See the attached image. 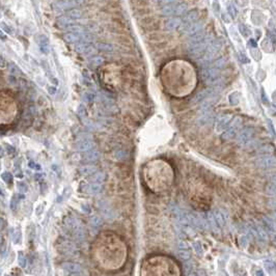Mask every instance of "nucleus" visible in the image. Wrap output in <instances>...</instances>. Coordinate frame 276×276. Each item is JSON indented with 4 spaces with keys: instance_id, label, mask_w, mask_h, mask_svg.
<instances>
[{
    "instance_id": "obj_33",
    "label": "nucleus",
    "mask_w": 276,
    "mask_h": 276,
    "mask_svg": "<svg viewBox=\"0 0 276 276\" xmlns=\"http://www.w3.org/2000/svg\"><path fill=\"white\" fill-rule=\"evenodd\" d=\"M6 66H8V63H6V60L4 59V57H3L1 54H0V69H4Z\"/></svg>"
},
{
    "instance_id": "obj_32",
    "label": "nucleus",
    "mask_w": 276,
    "mask_h": 276,
    "mask_svg": "<svg viewBox=\"0 0 276 276\" xmlns=\"http://www.w3.org/2000/svg\"><path fill=\"white\" fill-rule=\"evenodd\" d=\"M191 266H192V263L189 262V261H186V263H185V271H186V273H190L191 272Z\"/></svg>"
},
{
    "instance_id": "obj_43",
    "label": "nucleus",
    "mask_w": 276,
    "mask_h": 276,
    "mask_svg": "<svg viewBox=\"0 0 276 276\" xmlns=\"http://www.w3.org/2000/svg\"><path fill=\"white\" fill-rule=\"evenodd\" d=\"M226 276H228V275H226Z\"/></svg>"
},
{
    "instance_id": "obj_28",
    "label": "nucleus",
    "mask_w": 276,
    "mask_h": 276,
    "mask_svg": "<svg viewBox=\"0 0 276 276\" xmlns=\"http://www.w3.org/2000/svg\"><path fill=\"white\" fill-rule=\"evenodd\" d=\"M95 98H96V96L93 95V93H83V96H82V101L84 103H90V102H93V100H95Z\"/></svg>"
},
{
    "instance_id": "obj_8",
    "label": "nucleus",
    "mask_w": 276,
    "mask_h": 276,
    "mask_svg": "<svg viewBox=\"0 0 276 276\" xmlns=\"http://www.w3.org/2000/svg\"><path fill=\"white\" fill-rule=\"evenodd\" d=\"M82 160L86 163H93V162L98 161V159L100 157V154L98 151L96 150H92L85 153H82Z\"/></svg>"
},
{
    "instance_id": "obj_13",
    "label": "nucleus",
    "mask_w": 276,
    "mask_h": 276,
    "mask_svg": "<svg viewBox=\"0 0 276 276\" xmlns=\"http://www.w3.org/2000/svg\"><path fill=\"white\" fill-rule=\"evenodd\" d=\"M104 63V58L102 56H92L88 59V64L92 69H97Z\"/></svg>"
},
{
    "instance_id": "obj_27",
    "label": "nucleus",
    "mask_w": 276,
    "mask_h": 276,
    "mask_svg": "<svg viewBox=\"0 0 276 276\" xmlns=\"http://www.w3.org/2000/svg\"><path fill=\"white\" fill-rule=\"evenodd\" d=\"M1 178L3 182H5L6 184H12L13 183V174L8 171H4L1 173Z\"/></svg>"
},
{
    "instance_id": "obj_23",
    "label": "nucleus",
    "mask_w": 276,
    "mask_h": 276,
    "mask_svg": "<svg viewBox=\"0 0 276 276\" xmlns=\"http://www.w3.org/2000/svg\"><path fill=\"white\" fill-rule=\"evenodd\" d=\"M17 188L19 190V192L21 194H25L28 191V185L23 181H19L17 183Z\"/></svg>"
},
{
    "instance_id": "obj_26",
    "label": "nucleus",
    "mask_w": 276,
    "mask_h": 276,
    "mask_svg": "<svg viewBox=\"0 0 276 276\" xmlns=\"http://www.w3.org/2000/svg\"><path fill=\"white\" fill-rule=\"evenodd\" d=\"M21 238H22V233H21V229L17 228V230H15L14 235H13V242L15 243V244H19V243L21 242Z\"/></svg>"
},
{
    "instance_id": "obj_30",
    "label": "nucleus",
    "mask_w": 276,
    "mask_h": 276,
    "mask_svg": "<svg viewBox=\"0 0 276 276\" xmlns=\"http://www.w3.org/2000/svg\"><path fill=\"white\" fill-rule=\"evenodd\" d=\"M5 148H6V152H8V156H13L16 153V148L14 147H12L11 144H5Z\"/></svg>"
},
{
    "instance_id": "obj_36",
    "label": "nucleus",
    "mask_w": 276,
    "mask_h": 276,
    "mask_svg": "<svg viewBox=\"0 0 276 276\" xmlns=\"http://www.w3.org/2000/svg\"><path fill=\"white\" fill-rule=\"evenodd\" d=\"M48 93H49L50 95H55V93H56V87L49 86L48 87Z\"/></svg>"
},
{
    "instance_id": "obj_38",
    "label": "nucleus",
    "mask_w": 276,
    "mask_h": 276,
    "mask_svg": "<svg viewBox=\"0 0 276 276\" xmlns=\"http://www.w3.org/2000/svg\"><path fill=\"white\" fill-rule=\"evenodd\" d=\"M4 156V148H2V145H0V158H2Z\"/></svg>"
},
{
    "instance_id": "obj_4",
    "label": "nucleus",
    "mask_w": 276,
    "mask_h": 276,
    "mask_svg": "<svg viewBox=\"0 0 276 276\" xmlns=\"http://www.w3.org/2000/svg\"><path fill=\"white\" fill-rule=\"evenodd\" d=\"M64 271L68 272V274H87V272L82 268V266L77 263L66 262L60 266Z\"/></svg>"
},
{
    "instance_id": "obj_25",
    "label": "nucleus",
    "mask_w": 276,
    "mask_h": 276,
    "mask_svg": "<svg viewBox=\"0 0 276 276\" xmlns=\"http://www.w3.org/2000/svg\"><path fill=\"white\" fill-rule=\"evenodd\" d=\"M97 48H98L100 51H104V52H112L113 51L111 45L106 44V43H99L98 45H97Z\"/></svg>"
},
{
    "instance_id": "obj_29",
    "label": "nucleus",
    "mask_w": 276,
    "mask_h": 276,
    "mask_svg": "<svg viewBox=\"0 0 276 276\" xmlns=\"http://www.w3.org/2000/svg\"><path fill=\"white\" fill-rule=\"evenodd\" d=\"M28 166L29 168H31V169H33L35 171H40L42 169V166L38 163H37V162L34 161H29L28 162Z\"/></svg>"
},
{
    "instance_id": "obj_15",
    "label": "nucleus",
    "mask_w": 276,
    "mask_h": 276,
    "mask_svg": "<svg viewBox=\"0 0 276 276\" xmlns=\"http://www.w3.org/2000/svg\"><path fill=\"white\" fill-rule=\"evenodd\" d=\"M74 237H75V239L77 240L78 242H83L85 241L86 239V232L84 230V228L82 226L78 227L77 229L74 230Z\"/></svg>"
},
{
    "instance_id": "obj_9",
    "label": "nucleus",
    "mask_w": 276,
    "mask_h": 276,
    "mask_svg": "<svg viewBox=\"0 0 276 276\" xmlns=\"http://www.w3.org/2000/svg\"><path fill=\"white\" fill-rule=\"evenodd\" d=\"M56 24L59 28L61 29H64V28H70L71 26L74 25L75 23H74L73 20H71V19H69L68 17H66V16H60L59 18H57L56 20Z\"/></svg>"
},
{
    "instance_id": "obj_34",
    "label": "nucleus",
    "mask_w": 276,
    "mask_h": 276,
    "mask_svg": "<svg viewBox=\"0 0 276 276\" xmlns=\"http://www.w3.org/2000/svg\"><path fill=\"white\" fill-rule=\"evenodd\" d=\"M5 226H6V221L3 218H1V217H0V232L4 229Z\"/></svg>"
},
{
    "instance_id": "obj_2",
    "label": "nucleus",
    "mask_w": 276,
    "mask_h": 276,
    "mask_svg": "<svg viewBox=\"0 0 276 276\" xmlns=\"http://www.w3.org/2000/svg\"><path fill=\"white\" fill-rule=\"evenodd\" d=\"M142 178L148 189L154 193H164L176 182V170L166 159L157 158L148 161L142 168Z\"/></svg>"
},
{
    "instance_id": "obj_21",
    "label": "nucleus",
    "mask_w": 276,
    "mask_h": 276,
    "mask_svg": "<svg viewBox=\"0 0 276 276\" xmlns=\"http://www.w3.org/2000/svg\"><path fill=\"white\" fill-rule=\"evenodd\" d=\"M178 258L183 259V261H189L190 258V252L188 249H180L178 252Z\"/></svg>"
},
{
    "instance_id": "obj_10",
    "label": "nucleus",
    "mask_w": 276,
    "mask_h": 276,
    "mask_svg": "<svg viewBox=\"0 0 276 276\" xmlns=\"http://www.w3.org/2000/svg\"><path fill=\"white\" fill-rule=\"evenodd\" d=\"M105 174H104L103 173H101V171H98V173H93L92 176L89 177L88 181H89V184H99V185H102V183L104 181H105Z\"/></svg>"
},
{
    "instance_id": "obj_3",
    "label": "nucleus",
    "mask_w": 276,
    "mask_h": 276,
    "mask_svg": "<svg viewBox=\"0 0 276 276\" xmlns=\"http://www.w3.org/2000/svg\"><path fill=\"white\" fill-rule=\"evenodd\" d=\"M144 276H180V269L171 258L156 256L145 263Z\"/></svg>"
},
{
    "instance_id": "obj_42",
    "label": "nucleus",
    "mask_w": 276,
    "mask_h": 276,
    "mask_svg": "<svg viewBox=\"0 0 276 276\" xmlns=\"http://www.w3.org/2000/svg\"><path fill=\"white\" fill-rule=\"evenodd\" d=\"M0 195L4 196V193H3V191H2V188H0Z\"/></svg>"
},
{
    "instance_id": "obj_19",
    "label": "nucleus",
    "mask_w": 276,
    "mask_h": 276,
    "mask_svg": "<svg viewBox=\"0 0 276 276\" xmlns=\"http://www.w3.org/2000/svg\"><path fill=\"white\" fill-rule=\"evenodd\" d=\"M90 225H92V227H93V228L98 229L103 225V219L99 216H93L92 217V219H90Z\"/></svg>"
},
{
    "instance_id": "obj_24",
    "label": "nucleus",
    "mask_w": 276,
    "mask_h": 276,
    "mask_svg": "<svg viewBox=\"0 0 276 276\" xmlns=\"http://www.w3.org/2000/svg\"><path fill=\"white\" fill-rule=\"evenodd\" d=\"M8 70H9V73L11 74H14V75H16V74H19V75H22V71L20 70V68H19L17 64L14 63H11L8 66Z\"/></svg>"
},
{
    "instance_id": "obj_41",
    "label": "nucleus",
    "mask_w": 276,
    "mask_h": 276,
    "mask_svg": "<svg viewBox=\"0 0 276 276\" xmlns=\"http://www.w3.org/2000/svg\"><path fill=\"white\" fill-rule=\"evenodd\" d=\"M255 274H256L255 276H264V272H263L262 270H258Z\"/></svg>"
},
{
    "instance_id": "obj_1",
    "label": "nucleus",
    "mask_w": 276,
    "mask_h": 276,
    "mask_svg": "<svg viewBox=\"0 0 276 276\" xmlns=\"http://www.w3.org/2000/svg\"><path fill=\"white\" fill-rule=\"evenodd\" d=\"M159 76L165 93L173 99L187 98L198 85L195 66L184 58H173L164 63Z\"/></svg>"
},
{
    "instance_id": "obj_17",
    "label": "nucleus",
    "mask_w": 276,
    "mask_h": 276,
    "mask_svg": "<svg viewBox=\"0 0 276 276\" xmlns=\"http://www.w3.org/2000/svg\"><path fill=\"white\" fill-rule=\"evenodd\" d=\"M265 269L268 272V274L272 276L276 275V264L272 261H267L265 262Z\"/></svg>"
},
{
    "instance_id": "obj_44",
    "label": "nucleus",
    "mask_w": 276,
    "mask_h": 276,
    "mask_svg": "<svg viewBox=\"0 0 276 276\" xmlns=\"http://www.w3.org/2000/svg\"></svg>"
},
{
    "instance_id": "obj_39",
    "label": "nucleus",
    "mask_w": 276,
    "mask_h": 276,
    "mask_svg": "<svg viewBox=\"0 0 276 276\" xmlns=\"http://www.w3.org/2000/svg\"><path fill=\"white\" fill-rule=\"evenodd\" d=\"M3 242H4V241H3V237H2V235H1V233H0V249H1V248H2Z\"/></svg>"
},
{
    "instance_id": "obj_6",
    "label": "nucleus",
    "mask_w": 276,
    "mask_h": 276,
    "mask_svg": "<svg viewBox=\"0 0 276 276\" xmlns=\"http://www.w3.org/2000/svg\"><path fill=\"white\" fill-rule=\"evenodd\" d=\"M76 51L80 54L87 55V56H92L93 54H95L96 49L93 48V45H90V44L79 43L76 46Z\"/></svg>"
},
{
    "instance_id": "obj_5",
    "label": "nucleus",
    "mask_w": 276,
    "mask_h": 276,
    "mask_svg": "<svg viewBox=\"0 0 276 276\" xmlns=\"http://www.w3.org/2000/svg\"><path fill=\"white\" fill-rule=\"evenodd\" d=\"M95 147H96L95 142H93L90 138L79 139V140L77 141V143H76V148L78 151L82 152V153L92 151V150H93V148H95Z\"/></svg>"
},
{
    "instance_id": "obj_37",
    "label": "nucleus",
    "mask_w": 276,
    "mask_h": 276,
    "mask_svg": "<svg viewBox=\"0 0 276 276\" xmlns=\"http://www.w3.org/2000/svg\"><path fill=\"white\" fill-rule=\"evenodd\" d=\"M0 40H2V41L6 40V34L1 30V29H0Z\"/></svg>"
},
{
    "instance_id": "obj_14",
    "label": "nucleus",
    "mask_w": 276,
    "mask_h": 276,
    "mask_svg": "<svg viewBox=\"0 0 276 276\" xmlns=\"http://www.w3.org/2000/svg\"><path fill=\"white\" fill-rule=\"evenodd\" d=\"M81 35L82 34H77L74 32H68L64 34V40L68 43H80L81 42Z\"/></svg>"
},
{
    "instance_id": "obj_11",
    "label": "nucleus",
    "mask_w": 276,
    "mask_h": 276,
    "mask_svg": "<svg viewBox=\"0 0 276 276\" xmlns=\"http://www.w3.org/2000/svg\"><path fill=\"white\" fill-rule=\"evenodd\" d=\"M54 4H57L58 9L59 11H63V9H72L74 8V5L76 4L75 1H70V0H63V1H57Z\"/></svg>"
},
{
    "instance_id": "obj_7",
    "label": "nucleus",
    "mask_w": 276,
    "mask_h": 276,
    "mask_svg": "<svg viewBox=\"0 0 276 276\" xmlns=\"http://www.w3.org/2000/svg\"><path fill=\"white\" fill-rule=\"evenodd\" d=\"M61 252L64 253L67 255H77L78 254V249L76 248V246L71 243L69 241H64L60 246Z\"/></svg>"
},
{
    "instance_id": "obj_20",
    "label": "nucleus",
    "mask_w": 276,
    "mask_h": 276,
    "mask_svg": "<svg viewBox=\"0 0 276 276\" xmlns=\"http://www.w3.org/2000/svg\"><path fill=\"white\" fill-rule=\"evenodd\" d=\"M79 171L81 174H92L96 173V167L90 166V165H84V166L79 168Z\"/></svg>"
},
{
    "instance_id": "obj_12",
    "label": "nucleus",
    "mask_w": 276,
    "mask_h": 276,
    "mask_svg": "<svg viewBox=\"0 0 276 276\" xmlns=\"http://www.w3.org/2000/svg\"><path fill=\"white\" fill-rule=\"evenodd\" d=\"M64 16L74 21V20H77V19H80L81 17H82V11H80V9H78V8H72V9L67 11Z\"/></svg>"
},
{
    "instance_id": "obj_18",
    "label": "nucleus",
    "mask_w": 276,
    "mask_h": 276,
    "mask_svg": "<svg viewBox=\"0 0 276 276\" xmlns=\"http://www.w3.org/2000/svg\"><path fill=\"white\" fill-rule=\"evenodd\" d=\"M87 193L90 194H98L102 191V185L99 184H88L87 185Z\"/></svg>"
},
{
    "instance_id": "obj_31",
    "label": "nucleus",
    "mask_w": 276,
    "mask_h": 276,
    "mask_svg": "<svg viewBox=\"0 0 276 276\" xmlns=\"http://www.w3.org/2000/svg\"><path fill=\"white\" fill-rule=\"evenodd\" d=\"M81 210H82L85 214H89L90 212H92V209H90V207L88 206V204H85V203H83L82 206H81Z\"/></svg>"
},
{
    "instance_id": "obj_40",
    "label": "nucleus",
    "mask_w": 276,
    "mask_h": 276,
    "mask_svg": "<svg viewBox=\"0 0 276 276\" xmlns=\"http://www.w3.org/2000/svg\"><path fill=\"white\" fill-rule=\"evenodd\" d=\"M187 276H198V274H197L196 272H193V271H191L190 273H188V274H187Z\"/></svg>"
},
{
    "instance_id": "obj_16",
    "label": "nucleus",
    "mask_w": 276,
    "mask_h": 276,
    "mask_svg": "<svg viewBox=\"0 0 276 276\" xmlns=\"http://www.w3.org/2000/svg\"><path fill=\"white\" fill-rule=\"evenodd\" d=\"M23 198H25L24 194H21V193L14 194L13 197H12V199H11V204H9V206H11V209L13 211H14L15 209H17V207H18L19 203H20V200L23 199Z\"/></svg>"
},
{
    "instance_id": "obj_22",
    "label": "nucleus",
    "mask_w": 276,
    "mask_h": 276,
    "mask_svg": "<svg viewBox=\"0 0 276 276\" xmlns=\"http://www.w3.org/2000/svg\"><path fill=\"white\" fill-rule=\"evenodd\" d=\"M18 264L21 268H25L27 266V259H26V256L22 251L18 253Z\"/></svg>"
},
{
    "instance_id": "obj_35",
    "label": "nucleus",
    "mask_w": 276,
    "mask_h": 276,
    "mask_svg": "<svg viewBox=\"0 0 276 276\" xmlns=\"http://www.w3.org/2000/svg\"><path fill=\"white\" fill-rule=\"evenodd\" d=\"M1 25H2V27H3V29H4V30L8 32V33H9V34H12L13 33V30H12V28L9 27V26H6L4 23H1Z\"/></svg>"
}]
</instances>
